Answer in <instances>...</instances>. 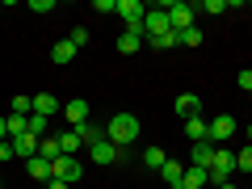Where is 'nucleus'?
<instances>
[{"mask_svg":"<svg viewBox=\"0 0 252 189\" xmlns=\"http://www.w3.org/2000/svg\"><path fill=\"white\" fill-rule=\"evenodd\" d=\"M139 130H143V126H139L135 114H114V118L105 122V139H109L114 147H130V143L139 139Z\"/></svg>","mask_w":252,"mask_h":189,"instance_id":"obj_1","label":"nucleus"},{"mask_svg":"<svg viewBox=\"0 0 252 189\" xmlns=\"http://www.w3.org/2000/svg\"><path fill=\"white\" fill-rule=\"evenodd\" d=\"M164 13H168L172 34H181V30H193V13H202V9L189 4V0H172V4H164Z\"/></svg>","mask_w":252,"mask_h":189,"instance_id":"obj_2","label":"nucleus"},{"mask_svg":"<svg viewBox=\"0 0 252 189\" xmlns=\"http://www.w3.org/2000/svg\"><path fill=\"white\" fill-rule=\"evenodd\" d=\"M231 135H235V118L231 114H219V118H210V122H206V139L215 147H227V139H231Z\"/></svg>","mask_w":252,"mask_h":189,"instance_id":"obj_3","label":"nucleus"},{"mask_svg":"<svg viewBox=\"0 0 252 189\" xmlns=\"http://www.w3.org/2000/svg\"><path fill=\"white\" fill-rule=\"evenodd\" d=\"M231 172H235V152H231V147H215V160H210V181H215V185H223Z\"/></svg>","mask_w":252,"mask_h":189,"instance_id":"obj_4","label":"nucleus"},{"mask_svg":"<svg viewBox=\"0 0 252 189\" xmlns=\"http://www.w3.org/2000/svg\"><path fill=\"white\" fill-rule=\"evenodd\" d=\"M84 177V164L76 160V156H59V160L51 164V181H67V185H72V181H80Z\"/></svg>","mask_w":252,"mask_h":189,"instance_id":"obj_5","label":"nucleus"},{"mask_svg":"<svg viewBox=\"0 0 252 189\" xmlns=\"http://www.w3.org/2000/svg\"><path fill=\"white\" fill-rule=\"evenodd\" d=\"M160 34H172L164 4H160V9H147V17H143V42H152V38H160Z\"/></svg>","mask_w":252,"mask_h":189,"instance_id":"obj_6","label":"nucleus"},{"mask_svg":"<svg viewBox=\"0 0 252 189\" xmlns=\"http://www.w3.org/2000/svg\"><path fill=\"white\" fill-rule=\"evenodd\" d=\"M118 17L126 21V30H143L147 4H143V0H118Z\"/></svg>","mask_w":252,"mask_h":189,"instance_id":"obj_7","label":"nucleus"},{"mask_svg":"<svg viewBox=\"0 0 252 189\" xmlns=\"http://www.w3.org/2000/svg\"><path fill=\"white\" fill-rule=\"evenodd\" d=\"M63 118H67L72 126H84V122H89V101H84V97H72L67 105H63Z\"/></svg>","mask_w":252,"mask_h":189,"instance_id":"obj_8","label":"nucleus"},{"mask_svg":"<svg viewBox=\"0 0 252 189\" xmlns=\"http://www.w3.org/2000/svg\"><path fill=\"white\" fill-rule=\"evenodd\" d=\"M9 143H13V156H21V160H34V156H38V143H42V139H34V135L26 130V135L9 139Z\"/></svg>","mask_w":252,"mask_h":189,"instance_id":"obj_9","label":"nucleus"},{"mask_svg":"<svg viewBox=\"0 0 252 189\" xmlns=\"http://www.w3.org/2000/svg\"><path fill=\"white\" fill-rule=\"evenodd\" d=\"M72 59H76V46H72V38H59V42L51 46V63H55V67H67Z\"/></svg>","mask_w":252,"mask_h":189,"instance_id":"obj_10","label":"nucleus"},{"mask_svg":"<svg viewBox=\"0 0 252 189\" xmlns=\"http://www.w3.org/2000/svg\"><path fill=\"white\" fill-rule=\"evenodd\" d=\"M177 114L185 118V122H189V118H202V101L193 97V93H181V97H177Z\"/></svg>","mask_w":252,"mask_h":189,"instance_id":"obj_11","label":"nucleus"},{"mask_svg":"<svg viewBox=\"0 0 252 189\" xmlns=\"http://www.w3.org/2000/svg\"><path fill=\"white\" fill-rule=\"evenodd\" d=\"M89 152H93V164H114L122 147H114V143H109V139H101V143H93Z\"/></svg>","mask_w":252,"mask_h":189,"instance_id":"obj_12","label":"nucleus"},{"mask_svg":"<svg viewBox=\"0 0 252 189\" xmlns=\"http://www.w3.org/2000/svg\"><path fill=\"white\" fill-rule=\"evenodd\" d=\"M118 51H122V55L143 51V30H122V38H118Z\"/></svg>","mask_w":252,"mask_h":189,"instance_id":"obj_13","label":"nucleus"},{"mask_svg":"<svg viewBox=\"0 0 252 189\" xmlns=\"http://www.w3.org/2000/svg\"><path fill=\"white\" fill-rule=\"evenodd\" d=\"M181 185H185V189H206V185H210V172H206V168H193V164H189L185 177H181Z\"/></svg>","mask_w":252,"mask_h":189,"instance_id":"obj_14","label":"nucleus"},{"mask_svg":"<svg viewBox=\"0 0 252 189\" xmlns=\"http://www.w3.org/2000/svg\"><path fill=\"white\" fill-rule=\"evenodd\" d=\"M76 135H80V143L84 147H93V143H101L105 139V126H93V122H84V126H72Z\"/></svg>","mask_w":252,"mask_h":189,"instance_id":"obj_15","label":"nucleus"},{"mask_svg":"<svg viewBox=\"0 0 252 189\" xmlns=\"http://www.w3.org/2000/svg\"><path fill=\"white\" fill-rule=\"evenodd\" d=\"M210 160H215V143H193V168H206L210 172Z\"/></svg>","mask_w":252,"mask_h":189,"instance_id":"obj_16","label":"nucleus"},{"mask_svg":"<svg viewBox=\"0 0 252 189\" xmlns=\"http://www.w3.org/2000/svg\"><path fill=\"white\" fill-rule=\"evenodd\" d=\"M34 114H42V118H55V114H59V101H55L51 93H34Z\"/></svg>","mask_w":252,"mask_h":189,"instance_id":"obj_17","label":"nucleus"},{"mask_svg":"<svg viewBox=\"0 0 252 189\" xmlns=\"http://www.w3.org/2000/svg\"><path fill=\"white\" fill-rule=\"evenodd\" d=\"M185 139L189 143H206V118H189L185 122Z\"/></svg>","mask_w":252,"mask_h":189,"instance_id":"obj_18","label":"nucleus"},{"mask_svg":"<svg viewBox=\"0 0 252 189\" xmlns=\"http://www.w3.org/2000/svg\"><path fill=\"white\" fill-rule=\"evenodd\" d=\"M26 172L34 181H51V160H42V156H34V160H26Z\"/></svg>","mask_w":252,"mask_h":189,"instance_id":"obj_19","label":"nucleus"},{"mask_svg":"<svg viewBox=\"0 0 252 189\" xmlns=\"http://www.w3.org/2000/svg\"><path fill=\"white\" fill-rule=\"evenodd\" d=\"M26 130H30V135H34V139H46V130H51V118H42V114H30Z\"/></svg>","mask_w":252,"mask_h":189,"instance_id":"obj_20","label":"nucleus"},{"mask_svg":"<svg viewBox=\"0 0 252 189\" xmlns=\"http://www.w3.org/2000/svg\"><path fill=\"white\" fill-rule=\"evenodd\" d=\"M80 135H76V130H63V135H59V152L63 156H76V152H80Z\"/></svg>","mask_w":252,"mask_h":189,"instance_id":"obj_21","label":"nucleus"},{"mask_svg":"<svg viewBox=\"0 0 252 189\" xmlns=\"http://www.w3.org/2000/svg\"><path fill=\"white\" fill-rule=\"evenodd\" d=\"M143 164H147V168H156V172H160L164 164H168V156H164V147H147V152H143Z\"/></svg>","mask_w":252,"mask_h":189,"instance_id":"obj_22","label":"nucleus"},{"mask_svg":"<svg viewBox=\"0 0 252 189\" xmlns=\"http://www.w3.org/2000/svg\"><path fill=\"white\" fill-rule=\"evenodd\" d=\"M160 177L168 181V185H181V177H185V164H177V160H168V164H164V168H160Z\"/></svg>","mask_w":252,"mask_h":189,"instance_id":"obj_23","label":"nucleus"},{"mask_svg":"<svg viewBox=\"0 0 252 189\" xmlns=\"http://www.w3.org/2000/svg\"><path fill=\"white\" fill-rule=\"evenodd\" d=\"M13 114L30 118V114H34V97H30V93H17V97H13Z\"/></svg>","mask_w":252,"mask_h":189,"instance_id":"obj_24","label":"nucleus"},{"mask_svg":"<svg viewBox=\"0 0 252 189\" xmlns=\"http://www.w3.org/2000/svg\"><path fill=\"white\" fill-rule=\"evenodd\" d=\"M38 156L55 164V160H59V156H63V152H59V139H42V143H38Z\"/></svg>","mask_w":252,"mask_h":189,"instance_id":"obj_25","label":"nucleus"},{"mask_svg":"<svg viewBox=\"0 0 252 189\" xmlns=\"http://www.w3.org/2000/svg\"><path fill=\"white\" fill-rule=\"evenodd\" d=\"M26 122H30V118H21V114H9V118H4V126H9V139L26 135Z\"/></svg>","mask_w":252,"mask_h":189,"instance_id":"obj_26","label":"nucleus"},{"mask_svg":"<svg viewBox=\"0 0 252 189\" xmlns=\"http://www.w3.org/2000/svg\"><path fill=\"white\" fill-rule=\"evenodd\" d=\"M147 46H152V51H172V46H181V38L177 34H160V38H152Z\"/></svg>","mask_w":252,"mask_h":189,"instance_id":"obj_27","label":"nucleus"},{"mask_svg":"<svg viewBox=\"0 0 252 189\" xmlns=\"http://www.w3.org/2000/svg\"><path fill=\"white\" fill-rule=\"evenodd\" d=\"M235 168H240V172H252V147H240V152H235Z\"/></svg>","mask_w":252,"mask_h":189,"instance_id":"obj_28","label":"nucleus"},{"mask_svg":"<svg viewBox=\"0 0 252 189\" xmlns=\"http://www.w3.org/2000/svg\"><path fill=\"white\" fill-rule=\"evenodd\" d=\"M177 38H181V46H198V42H202V30H198V26H193V30H181Z\"/></svg>","mask_w":252,"mask_h":189,"instance_id":"obj_29","label":"nucleus"},{"mask_svg":"<svg viewBox=\"0 0 252 189\" xmlns=\"http://www.w3.org/2000/svg\"><path fill=\"white\" fill-rule=\"evenodd\" d=\"M26 9H30V13H51V9H55V0H30Z\"/></svg>","mask_w":252,"mask_h":189,"instance_id":"obj_30","label":"nucleus"},{"mask_svg":"<svg viewBox=\"0 0 252 189\" xmlns=\"http://www.w3.org/2000/svg\"><path fill=\"white\" fill-rule=\"evenodd\" d=\"M235 84H240V89H244V93H252V67H244V72H240V76H235Z\"/></svg>","mask_w":252,"mask_h":189,"instance_id":"obj_31","label":"nucleus"},{"mask_svg":"<svg viewBox=\"0 0 252 189\" xmlns=\"http://www.w3.org/2000/svg\"><path fill=\"white\" fill-rule=\"evenodd\" d=\"M93 13H118V0H97V4H93Z\"/></svg>","mask_w":252,"mask_h":189,"instance_id":"obj_32","label":"nucleus"},{"mask_svg":"<svg viewBox=\"0 0 252 189\" xmlns=\"http://www.w3.org/2000/svg\"><path fill=\"white\" fill-rule=\"evenodd\" d=\"M198 9L202 13H227V4H223V0H206V4H198Z\"/></svg>","mask_w":252,"mask_h":189,"instance_id":"obj_33","label":"nucleus"},{"mask_svg":"<svg viewBox=\"0 0 252 189\" xmlns=\"http://www.w3.org/2000/svg\"><path fill=\"white\" fill-rule=\"evenodd\" d=\"M84 42H89V30L76 26V30H72V46H84Z\"/></svg>","mask_w":252,"mask_h":189,"instance_id":"obj_34","label":"nucleus"},{"mask_svg":"<svg viewBox=\"0 0 252 189\" xmlns=\"http://www.w3.org/2000/svg\"><path fill=\"white\" fill-rule=\"evenodd\" d=\"M0 160H13V143H0Z\"/></svg>","mask_w":252,"mask_h":189,"instance_id":"obj_35","label":"nucleus"},{"mask_svg":"<svg viewBox=\"0 0 252 189\" xmlns=\"http://www.w3.org/2000/svg\"><path fill=\"white\" fill-rule=\"evenodd\" d=\"M46 189H72L67 181H46Z\"/></svg>","mask_w":252,"mask_h":189,"instance_id":"obj_36","label":"nucleus"},{"mask_svg":"<svg viewBox=\"0 0 252 189\" xmlns=\"http://www.w3.org/2000/svg\"><path fill=\"white\" fill-rule=\"evenodd\" d=\"M215 189H235V185H231V181H223V185H215Z\"/></svg>","mask_w":252,"mask_h":189,"instance_id":"obj_37","label":"nucleus"},{"mask_svg":"<svg viewBox=\"0 0 252 189\" xmlns=\"http://www.w3.org/2000/svg\"><path fill=\"white\" fill-rule=\"evenodd\" d=\"M168 189H185V185H168Z\"/></svg>","mask_w":252,"mask_h":189,"instance_id":"obj_38","label":"nucleus"},{"mask_svg":"<svg viewBox=\"0 0 252 189\" xmlns=\"http://www.w3.org/2000/svg\"><path fill=\"white\" fill-rule=\"evenodd\" d=\"M248 139H252V126H248Z\"/></svg>","mask_w":252,"mask_h":189,"instance_id":"obj_39","label":"nucleus"},{"mask_svg":"<svg viewBox=\"0 0 252 189\" xmlns=\"http://www.w3.org/2000/svg\"><path fill=\"white\" fill-rule=\"evenodd\" d=\"M0 189H4V185H0Z\"/></svg>","mask_w":252,"mask_h":189,"instance_id":"obj_40","label":"nucleus"}]
</instances>
